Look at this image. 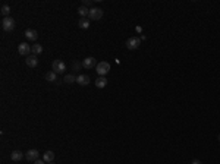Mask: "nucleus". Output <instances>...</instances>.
Listing matches in <instances>:
<instances>
[{
    "instance_id": "nucleus-1",
    "label": "nucleus",
    "mask_w": 220,
    "mask_h": 164,
    "mask_svg": "<svg viewBox=\"0 0 220 164\" xmlns=\"http://www.w3.org/2000/svg\"><path fill=\"white\" fill-rule=\"evenodd\" d=\"M15 26H16V22H15L14 18H10V16L3 18V21H2V29L5 32H12L15 29Z\"/></svg>"
},
{
    "instance_id": "nucleus-2",
    "label": "nucleus",
    "mask_w": 220,
    "mask_h": 164,
    "mask_svg": "<svg viewBox=\"0 0 220 164\" xmlns=\"http://www.w3.org/2000/svg\"><path fill=\"white\" fill-rule=\"evenodd\" d=\"M103 18V9L100 7H91L90 9V15H88V19L91 21H98Z\"/></svg>"
},
{
    "instance_id": "nucleus-3",
    "label": "nucleus",
    "mask_w": 220,
    "mask_h": 164,
    "mask_svg": "<svg viewBox=\"0 0 220 164\" xmlns=\"http://www.w3.org/2000/svg\"><path fill=\"white\" fill-rule=\"evenodd\" d=\"M95 71H97V73H98L100 76H106L107 73L110 72V65H109L107 62H100V63L97 65V67H95Z\"/></svg>"
},
{
    "instance_id": "nucleus-4",
    "label": "nucleus",
    "mask_w": 220,
    "mask_h": 164,
    "mask_svg": "<svg viewBox=\"0 0 220 164\" xmlns=\"http://www.w3.org/2000/svg\"><path fill=\"white\" fill-rule=\"evenodd\" d=\"M52 67H53V72L56 73H63L65 71H66V63L63 62V60H54L53 65H52Z\"/></svg>"
},
{
    "instance_id": "nucleus-5",
    "label": "nucleus",
    "mask_w": 220,
    "mask_h": 164,
    "mask_svg": "<svg viewBox=\"0 0 220 164\" xmlns=\"http://www.w3.org/2000/svg\"><path fill=\"white\" fill-rule=\"evenodd\" d=\"M141 44V38L138 37H131V38L126 40V47L129 50H135V48H138Z\"/></svg>"
},
{
    "instance_id": "nucleus-6",
    "label": "nucleus",
    "mask_w": 220,
    "mask_h": 164,
    "mask_svg": "<svg viewBox=\"0 0 220 164\" xmlns=\"http://www.w3.org/2000/svg\"><path fill=\"white\" fill-rule=\"evenodd\" d=\"M18 51H19V54H22V56H29L31 46H29L28 43H21L19 46H18Z\"/></svg>"
},
{
    "instance_id": "nucleus-7",
    "label": "nucleus",
    "mask_w": 220,
    "mask_h": 164,
    "mask_svg": "<svg viewBox=\"0 0 220 164\" xmlns=\"http://www.w3.org/2000/svg\"><path fill=\"white\" fill-rule=\"evenodd\" d=\"M97 62L94 57H87V59L82 60V67H85V69H93V67H97Z\"/></svg>"
},
{
    "instance_id": "nucleus-8",
    "label": "nucleus",
    "mask_w": 220,
    "mask_h": 164,
    "mask_svg": "<svg viewBox=\"0 0 220 164\" xmlns=\"http://www.w3.org/2000/svg\"><path fill=\"white\" fill-rule=\"evenodd\" d=\"M38 157H40V152L37 151V150H29L25 154V158H27L28 161H35V160H38Z\"/></svg>"
},
{
    "instance_id": "nucleus-9",
    "label": "nucleus",
    "mask_w": 220,
    "mask_h": 164,
    "mask_svg": "<svg viewBox=\"0 0 220 164\" xmlns=\"http://www.w3.org/2000/svg\"><path fill=\"white\" fill-rule=\"evenodd\" d=\"M25 62H27V65L29 66V67H37V65H38V59H37V56L35 54H29V56H27V59H25Z\"/></svg>"
},
{
    "instance_id": "nucleus-10",
    "label": "nucleus",
    "mask_w": 220,
    "mask_h": 164,
    "mask_svg": "<svg viewBox=\"0 0 220 164\" xmlns=\"http://www.w3.org/2000/svg\"><path fill=\"white\" fill-rule=\"evenodd\" d=\"M76 82H78L79 85L85 86V85H88V84L91 82V79H90L88 75H78V76H76Z\"/></svg>"
},
{
    "instance_id": "nucleus-11",
    "label": "nucleus",
    "mask_w": 220,
    "mask_h": 164,
    "mask_svg": "<svg viewBox=\"0 0 220 164\" xmlns=\"http://www.w3.org/2000/svg\"><path fill=\"white\" fill-rule=\"evenodd\" d=\"M24 35H25V37H27V40H29V41H35V40L38 38V34H37V31H35V29H27Z\"/></svg>"
},
{
    "instance_id": "nucleus-12",
    "label": "nucleus",
    "mask_w": 220,
    "mask_h": 164,
    "mask_svg": "<svg viewBox=\"0 0 220 164\" xmlns=\"http://www.w3.org/2000/svg\"><path fill=\"white\" fill-rule=\"evenodd\" d=\"M90 19L88 18H81L79 21H78V26H79L81 29H88L90 28Z\"/></svg>"
},
{
    "instance_id": "nucleus-13",
    "label": "nucleus",
    "mask_w": 220,
    "mask_h": 164,
    "mask_svg": "<svg viewBox=\"0 0 220 164\" xmlns=\"http://www.w3.org/2000/svg\"><path fill=\"white\" fill-rule=\"evenodd\" d=\"M44 78H46V81H48V82H57V73L56 72H47L46 75H44Z\"/></svg>"
},
{
    "instance_id": "nucleus-14",
    "label": "nucleus",
    "mask_w": 220,
    "mask_h": 164,
    "mask_svg": "<svg viewBox=\"0 0 220 164\" xmlns=\"http://www.w3.org/2000/svg\"><path fill=\"white\" fill-rule=\"evenodd\" d=\"M43 160L46 161V163H53L54 160V152L53 151H46L43 154Z\"/></svg>"
},
{
    "instance_id": "nucleus-15",
    "label": "nucleus",
    "mask_w": 220,
    "mask_h": 164,
    "mask_svg": "<svg viewBox=\"0 0 220 164\" xmlns=\"http://www.w3.org/2000/svg\"><path fill=\"white\" fill-rule=\"evenodd\" d=\"M22 158H24V154L21 151H14L10 154V160H12V161H21Z\"/></svg>"
},
{
    "instance_id": "nucleus-16",
    "label": "nucleus",
    "mask_w": 220,
    "mask_h": 164,
    "mask_svg": "<svg viewBox=\"0 0 220 164\" xmlns=\"http://www.w3.org/2000/svg\"><path fill=\"white\" fill-rule=\"evenodd\" d=\"M106 85H107V79H106V76H100V78L95 81V86H97V88H104Z\"/></svg>"
},
{
    "instance_id": "nucleus-17",
    "label": "nucleus",
    "mask_w": 220,
    "mask_h": 164,
    "mask_svg": "<svg viewBox=\"0 0 220 164\" xmlns=\"http://www.w3.org/2000/svg\"><path fill=\"white\" fill-rule=\"evenodd\" d=\"M31 51H33V54H40V53H43V46L41 44H34L33 47H31Z\"/></svg>"
},
{
    "instance_id": "nucleus-18",
    "label": "nucleus",
    "mask_w": 220,
    "mask_h": 164,
    "mask_svg": "<svg viewBox=\"0 0 220 164\" xmlns=\"http://www.w3.org/2000/svg\"><path fill=\"white\" fill-rule=\"evenodd\" d=\"M78 13H79V16H82V18H87L88 15H90V9H87L85 6H81L79 9H78Z\"/></svg>"
},
{
    "instance_id": "nucleus-19",
    "label": "nucleus",
    "mask_w": 220,
    "mask_h": 164,
    "mask_svg": "<svg viewBox=\"0 0 220 164\" xmlns=\"http://www.w3.org/2000/svg\"><path fill=\"white\" fill-rule=\"evenodd\" d=\"M66 84H73V82H76V76L75 75H72V73H69V75H66L65 76V79H63Z\"/></svg>"
},
{
    "instance_id": "nucleus-20",
    "label": "nucleus",
    "mask_w": 220,
    "mask_h": 164,
    "mask_svg": "<svg viewBox=\"0 0 220 164\" xmlns=\"http://www.w3.org/2000/svg\"><path fill=\"white\" fill-rule=\"evenodd\" d=\"M0 12H2V15H3L5 18H7V16H9V13H10V6L3 5V6H2V9H0Z\"/></svg>"
},
{
    "instance_id": "nucleus-21",
    "label": "nucleus",
    "mask_w": 220,
    "mask_h": 164,
    "mask_svg": "<svg viewBox=\"0 0 220 164\" xmlns=\"http://www.w3.org/2000/svg\"><path fill=\"white\" fill-rule=\"evenodd\" d=\"M81 66H82V63H79V62H73V65H72V69L73 71H78Z\"/></svg>"
},
{
    "instance_id": "nucleus-22",
    "label": "nucleus",
    "mask_w": 220,
    "mask_h": 164,
    "mask_svg": "<svg viewBox=\"0 0 220 164\" xmlns=\"http://www.w3.org/2000/svg\"><path fill=\"white\" fill-rule=\"evenodd\" d=\"M82 3H84V5H82V6H90V5H91V0H84V2H82Z\"/></svg>"
},
{
    "instance_id": "nucleus-23",
    "label": "nucleus",
    "mask_w": 220,
    "mask_h": 164,
    "mask_svg": "<svg viewBox=\"0 0 220 164\" xmlns=\"http://www.w3.org/2000/svg\"><path fill=\"white\" fill-rule=\"evenodd\" d=\"M44 163H46L44 160H35V161H34V164H44Z\"/></svg>"
},
{
    "instance_id": "nucleus-24",
    "label": "nucleus",
    "mask_w": 220,
    "mask_h": 164,
    "mask_svg": "<svg viewBox=\"0 0 220 164\" xmlns=\"http://www.w3.org/2000/svg\"><path fill=\"white\" fill-rule=\"evenodd\" d=\"M192 164H203V163H201L200 160H194V161H192Z\"/></svg>"
},
{
    "instance_id": "nucleus-25",
    "label": "nucleus",
    "mask_w": 220,
    "mask_h": 164,
    "mask_svg": "<svg viewBox=\"0 0 220 164\" xmlns=\"http://www.w3.org/2000/svg\"><path fill=\"white\" fill-rule=\"evenodd\" d=\"M135 29H137V32H141V31H142V28H141V26H137Z\"/></svg>"
},
{
    "instance_id": "nucleus-26",
    "label": "nucleus",
    "mask_w": 220,
    "mask_h": 164,
    "mask_svg": "<svg viewBox=\"0 0 220 164\" xmlns=\"http://www.w3.org/2000/svg\"><path fill=\"white\" fill-rule=\"evenodd\" d=\"M219 141H220V135H219Z\"/></svg>"
},
{
    "instance_id": "nucleus-27",
    "label": "nucleus",
    "mask_w": 220,
    "mask_h": 164,
    "mask_svg": "<svg viewBox=\"0 0 220 164\" xmlns=\"http://www.w3.org/2000/svg\"><path fill=\"white\" fill-rule=\"evenodd\" d=\"M48 164H53V163H48Z\"/></svg>"
}]
</instances>
